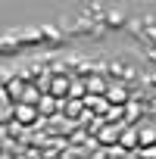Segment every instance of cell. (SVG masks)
Wrapping results in <instances>:
<instances>
[{
	"label": "cell",
	"mask_w": 156,
	"mask_h": 159,
	"mask_svg": "<svg viewBox=\"0 0 156 159\" xmlns=\"http://www.w3.org/2000/svg\"><path fill=\"white\" fill-rule=\"evenodd\" d=\"M81 100H85V103H88L91 109H97V112H106V109H109V103H106V97H91V94H85Z\"/></svg>",
	"instance_id": "3957f363"
},
{
	"label": "cell",
	"mask_w": 156,
	"mask_h": 159,
	"mask_svg": "<svg viewBox=\"0 0 156 159\" xmlns=\"http://www.w3.org/2000/svg\"><path fill=\"white\" fill-rule=\"evenodd\" d=\"M85 88H88V94H103V91H106V81H100V78H91Z\"/></svg>",
	"instance_id": "52a82bcc"
},
{
	"label": "cell",
	"mask_w": 156,
	"mask_h": 159,
	"mask_svg": "<svg viewBox=\"0 0 156 159\" xmlns=\"http://www.w3.org/2000/svg\"><path fill=\"white\" fill-rule=\"evenodd\" d=\"M103 94H106V103H109V106H119V103L128 100V91H125L122 84H112V88H106Z\"/></svg>",
	"instance_id": "7a4b0ae2"
},
{
	"label": "cell",
	"mask_w": 156,
	"mask_h": 159,
	"mask_svg": "<svg viewBox=\"0 0 156 159\" xmlns=\"http://www.w3.org/2000/svg\"><path fill=\"white\" fill-rule=\"evenodd\" d=\"M137 143H156V128H153V125L137 128Z\"/></svg>",
	"instance_id": "277c9868"
},
{
	"label": "cell",
	"mask_w": 156,
	"mask_h": 159,
	"mask_svg": "<svg viewBox=\"0 0 156 159\" xmlns=\"http://www.w3.org/2000/svg\"><path fill=\"white\" fill-rule=\"evenodd\" d=\"M38 106H31V103H13V122H19V125H34L38 122Z\"/></svg>",
	"instance_id": "6da1fadb"
},
{
	"label": "cell",
	"mask_w": 156,
	"mask_h": 159,
	"mask_svg": "<svg viewBox=\"0 0 156 159\" xmlns=\"http://www.w3.org/2000/svg\"><path fill=\"white\" fill-rule=\"evenodd\" d=\"M85 94H88L85 81H69V94H66V97H72V100H81Z\"/></svg>",
	"instance_id": "5b68a950"
},
{
	"label": "cell",
	"mask_w": 156,
	"mask_h": 159,
	"mask_svg": "<svg viewBox=\"0 0 156 159\" xmlns=\"http://www.w3.org/2000/svg\"><path fill=\"white\" fill-rule=\"evenodd\" d=\"M144 156L147 159H156V143H150V150H144Z\"/></svg>",
	"instance_id": "9c48e42d"
},
{
	"label": "cell",
	"mask_w": 156,
	"mask_h": 159,
	"mask_svg": "<svg viewBox=\"0 0 156 159\" xmlns=\"http://www.w3.org/2000/svg\"><path fill=\"white\" fill-rule=\"evenodd\" d=\"M119 143H122V147H128V150H131V147H137V131H122V134H119Z\"/></svg>",
	"instance_id": "8992f818"
},
{
	"label": "cell",
	"mask_w": 156,
	"mask_h": 159,
	"mask_svg": "<svg viewBox=\"0 0 156 159\" xmlns=\"http://www.w3.org/2000/svg\"><path fill=\"white\" fill-rule=\"evenodd\" d=\"M116 140H119V128H103L100 143H116Z\"/></svg>",
	"instance_id": "ba28073f"
}]
</instances>
